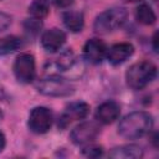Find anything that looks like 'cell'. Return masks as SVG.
I'll return each instance as SVG.
<instances>
[{
	"mask_svg": "<svg viewBox=\"0 0 159 159\" xmlns=\"http://www.w3.org/2000/svg\"><path fill=\"white\" fill-rule=\"evenodd\" d=\"M88 113H89V106L86 102H82V101L72 102L66 107L65 112L61 114L58 119V127L66 128L71 122L86 118Z\"/></svg>",
	"mask_w": 159,
	"mask_h": 159,
	"instance_id": "obj_8",
	"label": "cell"
},
{
	"mask_svg": "<svg viewBox=\"0 0 159 159\" xmlns=\"http://www.w3.org/2000/svg\"><path fill=\"white\" fill-rule=\"evenodd\" d=\"M83 154L87 155V157L96 158V157H99V155L103 154V149L101 147H89V148H86L83 150Z\"/></svg>",
	"mask_w": 159,
	"mask_h": 159,
	"instance_id": "obj_21",
	"label": "cell"
},
{
	"mask_svg": "<svg viewBox=\"0 0 159 159\" xmlns=\"http://www.w3.org/2000/svg\"><path fill=\"white\" fill-rule=\"evenodd\" d=\"M157 76V67L149 61H140L132 65L125 72L127 84L132 89H142L149 84Z\"/></svg>",
	"mask_w": 159,
	"mask_h": 159,
	"instance_id": "obj_2",
	"label": "cell"
},
{
	"mask_svg": "<svg viewBox=\"0 0 159 159\" xmlns=\"http://www.w3.org/2000/svg\"><path fill=\"white\" fill-rule=\"evenodd\" d=\"M53 122V114L51 109L46 107H35L29 116L27 125L31 132L36 134H43L48 132Z\"/></svg>",
	"mask_w": 159,
	"mask_h": 159,
	"instance_id": "obj_5",
	"label": "cell"
},
{
	"mask_svg": "<svg viewBox=\"0 0 159 159\" xmlns=\"http://www.w3.org/2000/svg\"><path fill=\"white\" fill-rule=\"evenodd\" d=\"M109 157L116 159H139L143 157V150L139 145H134V144L120 145L113 148L109 153Z\"/></svg>",
	"mask_w": 159,
	"mask_h": 159,
	"instance_id": "obj_13",
	"label": "cell"
},
{
	"mask_svg": "<svg viewBox=\"0 0 159 159\" xmlns=\"http://www.w3.org/2000/svg\"><path fill=\"white\" fill-rule=\"evenodd\" d=\"M14 73L17 81L22 83H30L35 80L36 67L35 58L30 53H21L14 62Z\"/></svg>",
	"mask_w": 159,
	"mask_h": 159,
	"instance_id": "obj_6",
	"label": "cell"
},
{
	"mask_svg": "<svg viewBox=\"0 0 159 159\" xmlns=\"http://www.w3.org/2000/svg\"><path fill=\"white\" fill-rule=\"evenodd\" d=\"M52 2L58 7H67L73 2V0H52Z\"/></svg>",
	"mask_w": 159,
	"mask_h": 159,
	"instance_id": "obj_22",
	"label": "cell"
},
{
	"mask_svg": "<svg viewBox=\"0 0 159 159\" xmlns=\"http://www.w3.org/2000/svg\"><path fill=\"white\" fill-rule=\"evenodd\" d=\"M12 22V19L9 14H5V12H0V32L5 31Z\"/></svg>",
	"mask_w": 159,
	"mask_h": 159,
	"instance_id": "obj_20",
	"label": "cell"
},
{
	"mask_svg": "<svg viewBox=\"0 0 159 159\" xmlns=\"http://www.w3.org/2000/svg\"><path fill=\"white\" fill-rule=\"evenodd\" d=\"M42 27V22L40 21V19H31V20H26L24 22V29L26 30V32L31 34V35H36L40 29Z\"/></svg>",
	"mask_w": 159,
	"mask_h": 159,
	"instance_id": "obj_19",
	"label": "cell"
},
{
	"mask_svg": "<svg viewBox=\"0 0 159 159\" xmlns=\"http://www.w3.org/2000/svg\"><path fill=\"white\" fill-rule=\"evenodd\" d=\"M152 45H153L154 51H155V52H158V32H154L153 39H152Z\"/></svg>",
	"mask_w": 159,
	"mask_h": 159,
	"instance_id": "obj_23",
	"label": "cell"
},
{
	"mask_svg": "<svg viewBox=\"0 0 159 159\" xmlns=\"http://www.w3.org/2000/svg\"><path fill=\"white\" fill-rule=\"evenodd\" d=\"M0 118H1V113H0Z\"/></svg>",
	"mask_w": 159,
	"mask_h": 159,
	"instance_id": "obj_26",
	"label": "cell"
},
{
	"mask_svg": "<svg viewBox=\"0 0 159 159\" xmlns=\"http://www.w3.org/2000/svg\"><path fill=\"white\" fill-rule=\"evenodd\" d=\"M29 12L35 19H43L50 12V4L47 0H32L29 6Z\"/></svg>",
	"mask_w": 159,
	"mask_h": 159,
	"instance_id": "obj_17",
	"label": "cell"
},
{
	"mask_svg": "<svg viewBox=\"0 0 159 159\" xmlns=\"http://www.w3.org/2000/svg\"><path fill=\"white\" fill-rule=\"evenodd\" d=\"M134 52V47L129 42H119L113 45L107 52V60L112 65H119L127 61Z\"/></svg>",
	"mask_w": 159,
	"mask_h": 159,
	"instance_id": "obj_11",
	"label": "cell"
},
{
	"mask_svg": "<svg viewBox=\"0 0 159 159\" xmlns=\"http://www.w3.org/2000/svg\"><path fill=\"white\" fill-rule=\"evenodd\" d=\"M99 134V127L94 122H84L75 127L71 132V140L76 145H86L92 143Z\"/></svg>",
	"mask_w": 159,
	"mask_h": 159,
	"instance_id": "obj_7",
	"label": "cell"
},
{
	"mask_svg": "<svg viewBox=\"0 0 159 159\" xmlns=\"http://www.w3.org/2000/svg\"><path fill=\"white\" fill-rule=\"evenodd\" d=\"M62 20H63L65 26L72 32H80L84 25L83 14L80 11H75V10L66 11L62 15Z\"/></svg>",
	"mask_w": 159,
	"mask_h": 159,
	"instance_id": "obj_14",
	"label": "cell"
},
{
	"mask_svg": "<svg viewBox=\"0 0 159 159\" xmlns=\"http://www.w3.org/2000/svg\"><path fill=\"white\" fill-rule=\"evenodd\" d=\"M125 1H130V2H134V1H139V0H125Z\"/></svg>",
	"mask_w": 159,
	"mask_h": 159,
	"instance_id": "obj_25",
	"label": "cell"
},
{
	"mask_svg": "<svg viewBox=\"0 0 159 159\" xmlns=\"http://www.w3.org/2000/svg\"><path fill=\"white\" fill-rule=\"evenodd\" d=\"M106 43L99 39H89L83 46V56L91 63H99L106 56Z\"/></svg>",
	"mask_w": 159,
	"mask_h": 159,
	"instance_id": "obj_9",
	"label": "cell"
},
{
	"mask_svg": "<svg viewBox=\"0 0 159 159\" xmlns=\"http://www.w3.org/2000/svg\"><path fill=\"white\" fill-rule=\"evenodd\" d=\"M153 118L147 112H133L127 114L118 125V133L125 139H138L150 132Z\"/></svg>",
	"mask_w": 159,
	"mask_h": 159,
	"instance_id": "obj_1",
	"label": "cell"
},
{
	"mask_svg": "<svg viewBox=\"0 0 159 159\" xmlns=\"http://www.w3.org/2000/svg\"><path fill=\"white\" fill-rule=\"evenodd\" d=\"M135 19L143 25H153L157 20V15L148 4H140L135 10Z\"/></svg>",
	"mask_w": 159,
	"mask_h": 159,
	"instance_id": "obj_16",
	"label": "cell"
},
{
	"mask_svg": "<svg viewBox=\"0 0 159 159\" xmlns=\"http://www.w3.org/2000/svg\"><path fill=\"white\" fill-rule=\"evenodd\" d=\"M73 62H75V55H73L72 51L68 50V51L63 52V53L56 60L55 65H56V67L60 68L61 71H66V70H68V68L73 65Z\"/></svg>",
	"mask_w": 159,
	"mask_h": 159,
	"instance_id": "obj_18",
	"label": "cell"
},
{
	"mask_svg": "<svg viewBox=\"0 0 159 159\" xmlns=\"http://www.w3.org/2000/svg\"><path fill=\"white\" fill-rule=\"evenodd\" d=\"M22 46V41L17 36H5L0 39V56L12 53Z\"/></svg>",
	"mask_w": 159,
	"mask_h": 159,
	"instance_id": "obj_15",
	"label": "cell"
},
{
	"mask_svg": "<svg viewBox=\"0 0 159 159\" xmlns=\"http://www.w3.org/2000/svg\"><path fill=\"white\" fill-rule=\"evenodd\" d=\"M40 93L50 97H67L75 92V86L66 78L58 76H50L40 80L36 83Z\"/></svg>",
	"mask_w": 159,
	"mask_h": 159,
	"instance_id": "obj_4",
	"label": "cell"
},
{
	"mask_svg": "<svg viewBox=\"0 0 159 159\" xmlns=\"http://www.w3.org/2000/svg\"><path fill=\"white\" fill-rule=\"evenodd\" d=\"M66 42V35L60 29H50L45 31L41 36V45L48 52H55L60 50Z\"/></svg>",
	"mask_w": 159,
	"mask_h": 159,
	"instance_id": "obj_10",
	"label": "cell"
},
{
	"mask_svg": "<svg viewBox=\"0 0 159 159\" xmlns=\"http://www.w3.org/2000/svg\"><path fill=\"white\" fill-rule=\"evenodd\" d=\"M120 114V107L114 101L103 102L96 111V118L104 124L113 123Z\"/></svg>",
	"mask_w": 159,
	"mask_h": 159,
	"instance_id": "obj_12",
	"label": "cell"
},
{
	"mask_svg": "<svg viewBox=\"0 0 159 159\" xmlns=\"http://www.w3.org/2000/svg\"><path fill=\"white\" fill-rule=\"evenodd\" d=\"M128 12L124 7L116 6L107 9L106 11L101 12L93 24V29L98 34H108L112 32L124 25L127 21Z\"/></svg>",
	"mask_w": 159,
	"mask_h": 159,
	"instance_id": "obj_3",
	"label": "cell"
},
{
	"mask_svg": "<svg viewBox=\"0 0 159 159\" xmlns=\"http://www.w3.org/2000/svg\"><path fill=\"white\" fill-rule=\"evenodd\" d=\"M5 144H6V139H5V135L2 132H0V153L4 150L5 148Z\"/></svg>",
	"mask_w": 159,
	"mask_h": 159,
	"instance_id": "obj_24",
	"label": "cell"
}]
</instances>
